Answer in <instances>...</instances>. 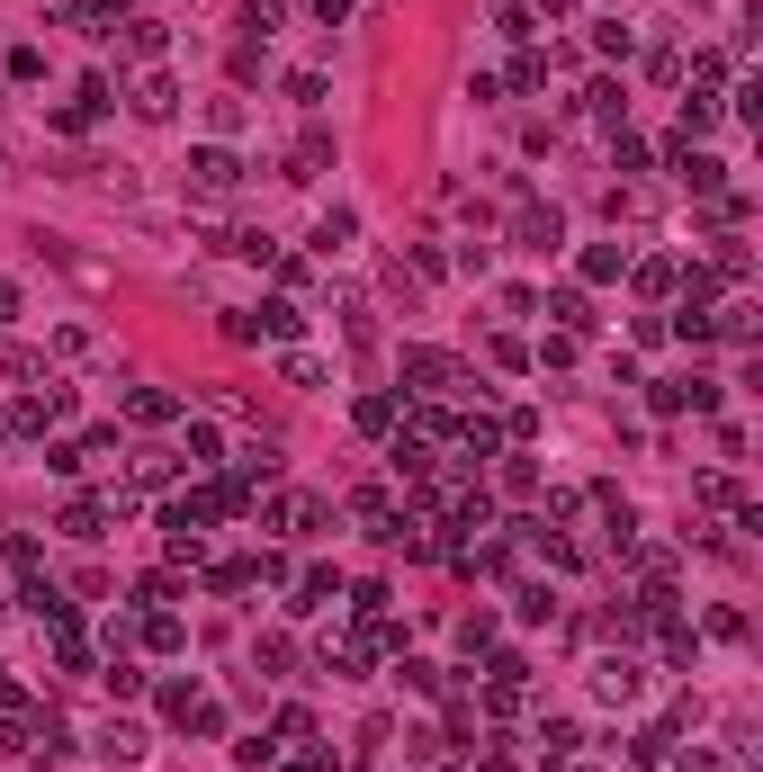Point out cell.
Returning <instances> with one entry per match:
<instances>
[{
  "label": "cell",
  "mask_w": 763,
  "mask_h": 772,
  "mask_svg": "<svg viewBox=\"0 0 763 772\" xmlns=\"http://www.w3.org/2000/svg\"><path fill=\"white\" fill-rule=\"evenodd\" d=\"M171 413H180V404H171L162 387H135V395H126V423H145V432H153V423H171Z\"/></svg>",
  "instance_id": "9c48e42d"
},
{
  "label": "cell",
  "mask_w": 763,
  "mask_h": 772,
  "mask_svg": "<svg viewBox=\"0 0 763 772\" xmlns=\"http://www.w3.org/2000/svg\"><path fill=\"white\" fill-rule=\"evenodd\" d=\"M441 387H458L449 350H404V395H441Z\"/></svg>",
  "instance_id": "3957f363"
},
{
  "label": "cell",
  "mask_w": 763,
  "mask_h": 772,
  "mask_svg": "<svg viewBox=\"0 0 763 772\" xmlns=\"http://www.w3.org/2000/svg\"><path fill=\"white\" fill-rule=\"evenodd\" d=\"M145 638H153V647H162V656H180V647H189V628H180V620H171V611H153V620H145Z\"/></svg>",
  "instance_id": "ac0fdd59"
},
{
  "label": "cell",
  "mask_w": 763,
  "mask_h": 772,
  "mask_svg": "<svg viewBox=\"0 0 763 772\" xmlns=\"http://www.w3.org/2000/svg\"><path fill=\"white\" fill-rule=\"evenodd\" d=\"M458 450H467V458H495V450H504V423H495V413H467V423H458Z\"/></svg>",
  "instance_id": "52a82bcc"
},
{
  "label": "cell",
  "mask_w": 763,
  "mask_h": 772,
  "mask_svg": "<svg viewBox=\"0 0 763 772\" xmlns=\"http://www.w3.org/2000/svg\"><path fill=\"white\" fill-rule=\"evenodd\" d=\"M619 269H629V252H619V243H593V252H584V278H619Z\"/></svg>",
  "instance_id": "d6986e66"
},
{
  "label": "cell",
  "mask_w": 763,
  "mask_h": 772,
  "mask_svg": "<svg viewBox=\"0 0 763 772\" xmlns=\"http://www.w3.org/2000/svg\"><path fill=\"white\" fill-rule=\"evenodd\" d=\"M135 117H153V126L180 117V82L171 73H145V82H135Z\"/></svg>",
  "instance_id": "5b68a950"
},
{
  "label": "cell",
  "mask_w": 763,
  "mask_h": 772,
  "mask_svg": "<svg viewBox=\"0 0 763 772\" xmlns=\"http://www.w3.org/2000/svg\"><path fill=\"white\" fill-rule=\"evenodd\" d=\"M279 378H288V387H324V360H306V350H288V360H279Z\"/></svg>",
  "instance_id": "cb8c5ba5"
},
{
  "label": "cell",
  "mask_w": 763,
  "mask_h": 772,
  "mask_svg": "<svg viewBox=\"0 0 763 772\" xmlns=\"http://www.w3.org/2000/svg\"><path fill=\"white\" fill-rule=\"evenodd\" d=\"M512 91H521V99L548 91V54H521V63H512Z\"/></svg>",
  "instance_id": "603a6c76"
},
{
  "label": "cell",
  "mask_w": 763,
  "mask_h": 772,
  "mask_svg": "<svg viewBox=\"0 0 763 772\" xmlns=\"http://www.w3.org/2000/svg\"><path fill=\"white\" fill-rule=\"evenodd\" d=\"M593 691L611 700V710H629V700L647 691V665H638L629 647H619V656H602V665H593Z\"/></svg>",
  "instance_id": "7a4b0ae2"
},
{
  "label": "cell",
  "mask_w": 763,
  "mask_h": 772,
  "mask_svg": "<svg viewBox=\"0 0 763 772\" xmlns=\"http://www.w3.org/2000/svg\"><path fill=\"white\" fill-rule=\"evenodd\" d=\"M351 512H360V521H378V539H386V521H395V504L378 495V485H360V495H351Z\"/></svg>",
  "instance_id": "44dd1931"
},
{
  "label": "cell",
  "mask_w": 763,
  "mask_h": 772,
  "mask_svg": "<svg viewBox=\"0 0 763 772\" xmlns=\"http://www.w3.org/2000/svg\"><path fill=\"white\" fill-rule=\"evenodd\" d=\"M189 458L216 467V458H225V432H216V423H189Z\"/></svg>",
  "instance_id": "e0dca14e"
},
{
  "label": "cell",
  "mask_w": 763,
  "mask_h": 772,
  "mask_svg": "<svg viewBox=\"0 0 763 772\" xmlns=\"http://www.w3.org/2000/svg\"><path fill=\"white\" fill-rule=\"evenodd\" d=\"M575 772H602V763H575Z\"/></svg>",
  "instance_id": "f546056e"
},
{
  "label": "cell",
  "mask_w": 763,
  "mask_h": 772,
  "mask_svg": "<svg viewBox=\"0 0 763 772\" xmlns=\"http://www.w3.org/2000/svg\"><path fill=\"white\" fill-rule=\"evenodd\" d=\"M548 315H558V324H566V332H584V324H593V306H584V297H575V288H558V297H548Z\"/></svg>",
  "instance_id": "ffe728a7"
},
{
  "label": "cell",
  "mask_w": 763,
  "mask_h": 772,
  "mask_svg": "<svg viewBox=\"0 0 763 772\" xmlns=\"http://www.w3.org/2000/svg\"><path fill=\"white\" fill-rule=\"evenodd\" d=\"M539 745H548V763H575V754H584V728H575V719H548Z\"/></svg>",
  "instance_id": "8fae6325"
},
{
  "label": "cell",
  "mask_w": 763,
  "mask_h": 772,
  "mask_svg": "<svg viewBox=\"0 0 763 772\" xmlns=\"http://www.w3.org/2000/svg\"><path fill=\"white\" fill-rule=\"evenodd\" d=\"M512 243H521V252H558V243H566L558 207H530V198H521V216H512Z\"/></svg>",
  "instance_id": "277c9868"
},
{
  "label": "cell",
  "mask_w": 763,
  "mask_h": 772,
  "mask_svg": "<svg viewBox=\"0 0 763 772\" xmlns=\"http://www.w3.org/2000/svg\"><path fill=\"white\" fill-rule=\"evenodd\" d=\"M54 350H63V360H91L99 332H91V324H63V332H54Z\"/></svg>",
  "instance_id": "7402d4cb"
},
{
  "label": "cell",
  "mask_w": 763,
  "mask_h": 772,
  "mask_svg": "<svg viewBox=\"0 0 763 772\" xmlns=\"http://www.w3.org/2000/svg\"><path fill=\"white\" fill-rule=\"evenodd\" d=\"M269 521L306 539V530H324V504H315V495H279V504H269Z\"/></svg>",
  "instance_id": "8992f818"
},
{
  "label": "cell",
  "mask_w": 763,
  "mask_h": 772,
  "mask_svg": "<svg viewBox=\"0 0 763 772\" xmlns=\"http://www.w3.org/2000/svg\"><path fill=\"white\" fill-rule=\"evenodd\" d=\"M126 54L153 63V54H162V19H126Z\"/></svg>",
  "instance_id": "2e32d148"
},
{
  "label": "cell",
  "mask_w": 763,
  "mask_h": 772,
  "mask_svg": "<svg viewBox=\"0 0 763 772\" xmlns=\"http://www.w3.org/2000/svg\"><path fill=\"white\" fill-rule=\"evenodd\" d=\"M360 234V216H351V207H332V216L315 225V252H341V243H351Z\"/></svg>",
  "instance_id": "5bb4252c"
},
{
  "label": "cell",
  "mask_w": 763,
  "mask_h": 772,
  "mask_svg": "<svg viewBox=\"0 0 763 772\" xmlns=\"http://www.w3.org/2000/svg\"><path fill=\"white\" fill-rule=\"evenodd\" d=\"M332 602H341V575H324V567H315V575L297 584V602H288V611H306V620H315V611H332Z\"/></svg>",
  "instance_id": "30bf717a"
},
{
  "label": "cell",
  "mask_w": 763,
  "mask_h": 772,
  "mask_svg": "<svg viewBox=\"0 0 763 772\" xmlns=\"http://www.w3.org/2000/svg\"><path fill=\"white\" fill-rule=\"evenodd\" d=\"M10 315H19V288H0V324H10Z\"/></svg>",
  "instance_id": "83f0119b"
},
{
  "label": "cell",
  "mask_w": 763,
  "mask_h": 772,
  "mask_svg": "<svg viewBox=\"0 0 763 772\" xmlns=\"http://www.w3.org/2000/svg\"><path fill=\"white\" fill-rule=\"evenodd\" d=\"M395 423V395H360V432H386Z\"/></svg>",
  "instance_id": "d4e9b609"
},
{
  "label": "cell",
  "mask_w": 763,
  "mask_h": 772,
  "mask_svg": "<svg viewBox=\"0 0 763 772\" xmlns=\"http://www.w3.org/2000/svg\"><path fill=\"white\" fill-rule=\"evenodd\" d=\"M682 772H719V754H710V745H691V754H682Z\"/></svg>",
  "instance_id": "4316f807"
},
{
  "label": "cell",
  "mask_w": 763,
  "mask_h": 772,
  "mask_svg": "<svg viewBox=\"0 0 763 772\" xmlns=\"http://www.w3.org/2000/svg\"><path fill=\"white\" fill-rule=\"evenodd\" d=\"M180 171H189V189H198V198H234V189H243V162H234L225 145H198Z\"/></svg>",
  "instance_id": "6da1fadb"
},
{
  "label": "cell",
  "mask_w": 763,
  "mask_h": 772,
  "mask_svg": "<svg viewBox=\"0 0 763 772\" xmlns=\"http://www.w3.org/2000/svg\"><path fill=\"white\" fill-rule=\"evenodd\" d=\"M710 126H719V99L691 91V99H682V145H691V135H710Z\"/></svg>",
  "instance_id": "9a60e30c"
},
{
  "label": "cell",
  "mask_w": 763,
  "mask_h": 772,
  "mask_svg": "<svg viewBox=\"0 0 763 772\" xmlns=\"http://www.w3.org/2000/svg\"><path fill=\"white\" fill-rule=\"evenodd\" d=\"M91 10H99V19H108V10H126V0H91Z\"/></svg>",
  "instance_id": "f1b7e54d"
},
{
  "label": "cell",
  "mask_w": 763,
  "mask_h": 772,
  "mask_svg": "<svg viewBox=\"0 0 763 772\" xmlns=\"http://www.w3.org/2000/svg\"><path fill=\"white\" fill-rule=\"evenodd\" d=\"M243 45H261V36H279V0H243Z\"/></svg>",
  "instance_id": "4fadbf2b"
},
{
  "label": "cell",
  "mask_w": 763,
  "mask_h": 772,
  "mask_svg": "<svg viewBox=\"0 0 763 772\" xmlns=\"http://www.w3.org/2000/svg\"><path fill=\"white\" fill-rule=\"evenodd\" d=\"M288 99L297 108H324V73H288Z\"/></svg>",
  "instance_id": "484cf974"
},
{
  "label": "cell",
  "mask_w": 763,
  "mask_h": 772,
  "mask_svg": "<svg viewBox=\"0 0 763 772\" xmlns=\"http://www.w3.org/2000/svg\"><path fill=\"white\" fill-rule=\"evenodd\" d=\"M324 162H332V135H324V126H315V135H306V145H297V154H288V171H279V180H315V171H324Z\"/></svg>",
  "instance_id": "ba28073f"
},
{
  "label": "cell",
  "mask_w": 763,
  "mask_h": 772,
  "mask_svg": "<svg viewBox=\"0 0 763 772\" xmlns=\"http://www.w3.org/2000/svg\"><path fill=\"white\" fill-rule=\"evenodd\" d=\"M584 108H593L602 126H629V91H619V82H593V91H584Z\"/></svg>",
  "instance_id": "7c38bea8"
}]
</instances>
